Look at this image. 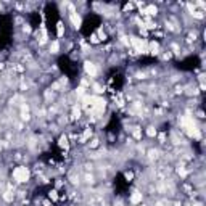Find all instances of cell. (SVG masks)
Returning <instances> with one entry per match:
<instances>
[{
    "mask_svg": "<svg viewBox=\"0 0 206 206\" xmlns=\"http://www.w3.org/2000/svg\"><path fill=\"white\" fill-rule=\"evenodd\" d=\"M147 135H148V137H154V135H156V129H154V127H148L147 129Z\"/></svg>",
    "mask_w": 206,
    "mask_h": 206,
    "instance_id": "cell-16",
    "label": "cell"
},
{
    "mask_svg": "<svg viewBox=\"0 0 206 206\" xmlns=\"http://www.w3.org/2000/svg\"><path fill=\"white\" fill-rule=\"evenodd\" d=\"M13 198H15V195H13L11 192H5V193H3V200H7V201H13Z\"/></svg>",
    "mask_w": 206,
    "mask_h": 206,
    "instance_id": "cell-14",
    "label": "cell"
},
{
    "mask_svg": "<svg viewBox=\"0 0 206 206\" xmlns=\"http://www.w3.org/2000/svg\"><path fill=\"white\" fill-rule=\"evenodd\" d=\"M129 45H132L134 52H137V53H148V42L145 39H140L137 36H132L129 39Z\"/></svg>",
    "mask_w": 206,
    "mask_h": 206,
    "instance_id": "cell-1",
    "label": "cell"
},
{
    "mask_svg": "<svg viewBox=\"0 0 206 206\" xmlns=\"http://www.w3.org/2000/svg\"><path fill=\"white\" fill-rule=\"evenodd\" d=\"M89 40H90V44H100V40H98V36H97V32H95V34H92V36H90V39H89Z\"/></svg>",
    "mask_w": 206,
    "mask_h": 206,
    "instance_id": "cell-15",
    "label": "cell"
},
{
    "mask_svg": "<svg viewBox=\"0 0 206 206\" xmlns=\"http://www.w3.org/2000/svg\"><path fill=\"white\" fill-rule=\"evenodd\" d=\"M57 36L58 37H63L64 36V23L63 21H58L57 23Z\"/></svg>",
    "mask_w": 206,
    "mask_h": 206,
    "instance_id": "cell-10",
    "label": "cell"
},
{
    "mask_svg": "<svg viewBox=\"0 0 206 206\" xmlns=\"http://www.w3.org/2000/svg\"><path fill=\"white\" fill-rule=\"evenodd\" d=\"M13 179H15L18 184H24V182H27L31 179V171L29 167L26 166H18L13 169Z\"/></svg>",
    "mask_w": 206,
    "mask_h": 206,
    "instance_id": "cell-2",
    "label": "cell"
},
{
    "mask_svg": "<svg viewBox=\"0 0 206 206\" xmlns=\"http://www.w3.org/2000/svg\"><path fill=\"white\" fill-rule=\"evenodd\" d=\"M156 206H164V204H156Z\"/></svg>",
    "mask_w": 206,
    "mask_h": 206,
    "instance_id": "cell-20",
    "label": "cell"
},
{
    "mask_svg": "<svg viewBox=\"0 0 206 206\" xmlns=\"http://www.w3.org/2000/svg\"><path fill=\"white\" fill-rule=\"evenodd\" d=\"M58 145H60V148H63V150H68L69 148V140H68L66 135H61V137H60Z\"/></svg>",
    "mask_w": 206,
    "mask_h": 206,
    "instance_id": "cell-8",
    "label": "cell"
},
{
    "mask_svg": "<svg viewBox=\"0 0 206 206\" xmlns=\"http://www.w3.org/2000/svg\"><path fill=\"white\" fill-rule=\"evenodd\" d=\"M84 71H86L87 76L95 77L97 74H98V68H97V64H95V63H92V61H86V63H84Z\"/></svg>",
    "mask_w": 206,
    "mask_h": 206,
    "instance_id": "cell-3",
    "label": "cell"
},
{
    "mask_svg": "<svg viewBox=\"0 0 206 206\" xmlns=\"http://www.w3.org/2000/svg\"><path fill=\"white\" fill-rule=\"evenodd\" d=\"M48 198H50L52 201H58V200H60L58 190H55V189H53V190H50V192H48Z\"/></svg>",
    "mask_w": 206,
    "mask_h": 206,
    "instance_id": "cell-11",
    "label": "cell"
},
{
    "mask_svg": "<svg viewBox=\"0 0 206 206\" xmlns=\"http://www.w3.org/2000/svg\"><path fill=\"white\" fill-rule=\"evenodd\" d=\"M124 177H126V179H127V180L130 182V180L134 179V174H132V172H126V174H124Z\"/></svg>",
    "mask_w": 206,
    "mask_h": 206,
    "instance_id": "cell-18",
    "label": "cell"
},
{
    "mask_svg": "<svg viewBox=\"0 0 206 206\" xmlns=\"http://www.w3.org/2000/svg\"><path fill=\"white\" fill-rule=\"evenodd\" d=\"M98 145H100V142H98V139H92V142H90V148H97Z\"/></svg>",
    "mask_w": 206,
    "mask_h": 206,
    "instance_id": "cell-17",
    "label": "cell"
},
{
    "mask_svg": "<svg viewBox=\"0 0 206 206\" xmlns=\"http://www.w3.org/2000/svg\"><path fill=\"white\" fill-rule=\"evenodd\" d=\"M50 52L52 53H58L60 52V44H58V40H53L50 44Z\"/></svg>",
    "mask_w": 206,
    "mask_h": 206,
    "instance_id": "cell-12",
    "label": "cell"
},
{
    "mask_svg": "<svg viewBox=\"0 0 206 206\" xmlns=\"http://www.w3.org/2000/svg\"><path fill=\"white\" fill-rule=\"evenodd\" d=\"M179 174H180L182 177H185V176H187V171L184 169V167H180V169H179Z\"/></svg>",
    "mask_w": 206,
    "mask_h": 206,
    "instance_id": "cell-19",
    "label": "cell"
},
{
    "mask_svg": "<svg viewBox=\"0 0 206 206\" xmlns=\"http://www.w3.org/2000/svg\"><path fill=\"white\" fill-rule=\"evenodd\" d=\"M142 198H143L142 193H140L139 190H134L132 193H130V196H129V201L132 204H139V203H142Z\"/></svg>",
    "mask_w": 206,
    "mask_h": 206,
    "instance_id": "cell-5",
    "label": "cell"
},
{
    "mask_svg": "<svg viewBox=\"0 0 206 206\" xmlns=\"http://www.w3.org/2000/svg\"><path fill=\"white\" fill-rule=\"evenodd\" d=\"M140 13H142V15H156L158 13V8L154 7V5H148L147 8H145V10H140Z\"/></svg>",
    "mask_w": 206,
    "mask_h": 206,
    "instance_id": "cell-7",
    "label": "cell"
},
{
    "mask_svg": "<svg viewBox=\"0 0 206 206\" xmlns=\"http://www.w3.org/2000/svg\"><path fill=\"white\" fill-rule=\"evenodd\" d=\"M81 114H82L81 105H74V106H73V118H74V119H79V118H81Z\"/></svg>",
    "mask_w": 206,
    "mask_h": 206,
    "instance_id": "cell-9",
    "label": "cell"
},
{
    "mask_svg": "<svg viewBox=\"0 0 206 206\" xmlns=\"http://www.w3.org/2000/svg\"><path fill=\"white\" fill-rule=\"evenodd\" d=\"M132 134H134V139H137V140L142 139V130H140V127H135Z\"/></svg>",
    "mask_w": 206,
    "mask_h": 206,
    "instance_id": "cell-13",
    "label": "cell"
},
{
    "mask_svg": "<svg viewBox=\"0 0 206 206\" xmlns=\"http://www.w3.org/2000/svg\"><path fill=\"white\" fill-rule=\"evenodd\" d=\"M90 137H92V129L90 127H86V130H84V132L79 135V143H86L87 140H90Z\"/></svg>",
    "mask_w": 206,
    "mask_h": 206,
    "instance_id": "cell-6",
    "label": "cell"
},
{
    "mask_svg": "<svg viewBox=\"0 0 206 206\" xmlns=\"http://www.w3.org/2000/svg\"><path fill=\"white\" fill-rule=\"evenodd\" d=\"M69 21H71L73 27H76V29H79L81 24H82V20H81V16H79V13L74 11V10L69 11Z\"/></svg>",
    "mask_w": 206,
    "mask_h": 206,
    "instance_id": "cell-4",
    "label": "cell"
}]
</instances>
